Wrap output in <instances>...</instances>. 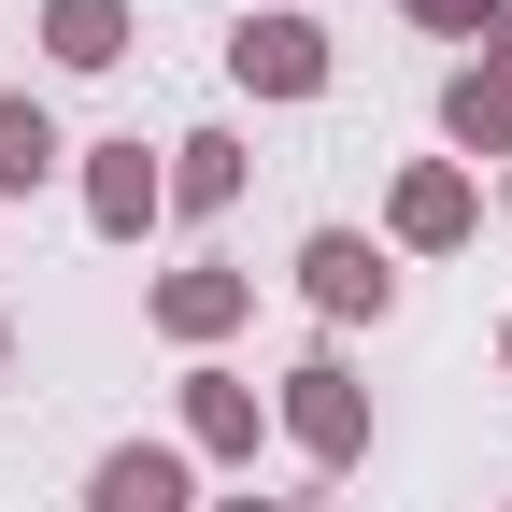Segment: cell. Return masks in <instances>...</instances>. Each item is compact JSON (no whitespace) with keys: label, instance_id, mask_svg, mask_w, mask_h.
Here are the masks:
<instances>
[{"label":"cell","instance_id":"cell-1","mask_svg":"<svg viewBox=\"0 0 512 512\" xmlns=\"http://www.w3.org/2000/svg\"><path fill=\"white\" fill-rule=\"evenodd\" d=\"M228 57H242V86H271V100H313V86H328V29H313V15H256Z\"/></svg>","mask_w":512,"mask_h":512},{"label":"cell","instance_id":"cell-2","mask_svg":"<svg viewBox=\"0 0 512 512\" xmlns=\"http://www.w3.org/2000/svg\"><path fill=\"white\" fill-rule=\"evenodd\" d=\"M86 512H185V456L171 441H114L100 484H86Z\"/></svg>","mask_w":512,"mask_h":512},{"label":"cell","instance_id":"cell-3","mask_svg":"<svg viewBox=\"0 0 512 512\" xmlns=\"http://www.w3.org/2000/svg\"><path fill=\"white\" fill-rule=\"evenodd\" d=\"M285 427H299V441H313V456H328V470L356 456V441H370V413H356V384H342L328 356H313V370L285 384Z\"/></svg>","mask_w":512,"mask_h":512},{"label":"cell","instance_id":"cell-4","mask_svg":"<svg viewBox=\"0 0 512 512\" xmlns=\"http://www.w3.org/2000/svg\"><path fill=\"white\" fill-rule=\"evenodd\" d=\"M299 285L328 299V313H384V256H370L356 228H313V242H299Z\"/></svg>","mask_w":512,"mask_h":512},{"label":"cell","instance_id":"cell-5","mask_svg":"<svg viewBox=\"0 0 512 512\" xmlns=\"http://www.w3.org/2000/svg\"><path fill=\"white\" fill-rule=\"evenodd\" d=\"M157 200H171V185H157V157H143V143H100V171H86V214H100V228H143Z\"/></svg>","mask_w":512,"mask_h":512},{"label":"cell","instance_id":"cell-6","mask_svg":"<svg viewBox=\"0 0 512 512\" xmlns=\"http://www.w3.org/2000/svg\"><path fill=\"white\" fill-rule=\"evenodd\" d=\"M228 313H242V271H171V285H157V328H171V342H214Z\"/></svg>","mask_w":512,"mask_h":512},{"label":"cell","instance_id":"cell-7","mask_svg":"<svg viewBox=\"0 0 512 512\" xmlns=\"http://www.w3.org/2000/svg\"><path fill=\"white\" fill-rule=\"evenodd\" d=\"M185 427H200L214 456H256V384H228V370H200V384H185Z\"/></svg>","mask_w":512,"mask_h":512},{"label":"cell","instance_id":"cell-8","mask_svg":"<svg viewBox=\"0 0 512 512\" xmlns=\"http://www.w3.org/2000/svg\"><path fill=\"white\" fill-rule=\"evenodd\" d=\"M43 43L72 57V72H114V57H128V15H114V0H57V15H43Z\"/></svg>","mask_w":512,"mask_h":512},{"label":"cell","instance_id":"cell-9","mask_svg":"<svg viewBox=\"0 0 512 512\" xmlns=\"http://www.w3.org/2000/svg\"><path fill=\"white\" fill-rule=\"evenodd\" d=\"M456 143H484V157H512V72H456Z\"/></svg>","mask_w":512,"mask_h":512},{"label":"cell","instance_id":"cell-10","mask_svg":"<svg viewBox=\"0 0 512 512\" xmlns=\"http://www.w3.org/2000/svg\"><path fill=\"white\" fill-rule=\"evenodd\" d=\"M43 171H57V128H43L29 100H0V200H29Z\"/></svg>","mask_w":512,"mask_h":512},{"label":"cell","instance_id":"cell-11","mask_svg":"<svg viewBox=\"0 0 512 512\" xmlns=\"http://www.w3.org/2000/svg\"><path fill=\"white\" fill-rule=\"evenodd\" d=\"M456 228H470V185L456 171H413L399 185V242H456Z\"/></svg>","mask_w":512,"mask_h":512},{"label":"cell","instance_id":"cell-12","mask_svg":"<svg viewBox=\"0 0 512 512\" xmlns=\"http://www.w3.org/2000/svg\"><path fill=\"white\" fill-rule=\"evenodd\" d=\"M228 185H242V143H214V128H200V143H185V171H171V200H185V214H214Z\"/></svg>","mask_w":512,"mask_h":512},{"label":"cell","instance_id":"cell-13","mask_svg":"<svg viewBox=\"0 0 512 512\" xmlns=\"http://www.w3.org/2000/svg\"><path fill=\"white\" fill-rule=\"evenodd\" d=\"M228 512H328V498H228Z\"/></svg>","mask_w":512,"mask_h":512}]
</instances>
